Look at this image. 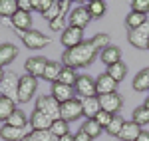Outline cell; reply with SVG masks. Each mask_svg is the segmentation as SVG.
<instances>
[{
	"mask_svg": "<svg viewBox=\"0 0 149 141\" xmlns=\"http://www.w3.org/2000/svg\"><path fill=\"white\" fill-rule=\"evenodd\" d=\"M100 56V50L95 48L92 40H84L81 44H78L76 48H70L64 50L62 54V64L68 66V68H88L90 64H93V60Z\"/></svg>",
	"mask_w": 149,
	"mask_h": 141,
	"instance_id": "obj_1",
	"label": "cell"
},
{
	"mask_svg": "<svg viewBox=\"0 0 149 141\" xmlns=\"http://www.w3.org/2000/svg\"><path fill=\"white\" fill-rule=\"evenodd\" d=\"M38 90V78L34 76H20V82H18V103H28L32 97L36 95Z\"/></svg>",
	"mask_w": 149,
	"mask_h": 141,
	"instance_id": "obj_2",
	"label": "cell"
},
{
	"mask_svg": "<svg viewBox=\"0 0 149 141\" xmlns=\"http://www.w3.org/2000/svg\"><path fill=\"white\" fill-rule=\"evenodd\" d=\"M20 38H22L24 46L28 48V50H42V48H46L52 40H50V36L42 34L40 30H26V32H18Z\"/></svg>",
	"mask_w": 149,
	"mask_h": 141,
	"instance_id": "obj_3",
	"label": "cell"
},
{
	"mask_svg": "<svg viewBox=\"0 0 149 141\" xmlns=\"http://www.w3.org/2000/svg\"><path fill=\"white\" fill-rule=\"evenodd\" d=\"M81 115H84V106H81L80 97H74V99L64 101V103L60 106V117L64 119V121H68V123L80 119Z\"/></svg>",
	"mask_w": 149,
	"mask_h": 141,
	"instance_id": "obj_4",
	"label": "cell"
},
{
	"mask_svg": "<svg viewBox=\"0 0 149 141\" xmlns=\"http://www.w3.org/2000/svg\"><path fill=\"white\" fill-rule=\"evenodd\" d=\"M36 109L42 111V113H46L52 121L60 119V101H56L52 95H40L36 99Z\"/></svg>",
	"mask_w": 149,
	"mask_h": 141,
	"instance_id": "obj_5",
	"label": "cell"
},
{
	"mask_svg": "<svg viewBox=\"0 0 149 141\" xmlns=\"http://www.w3.org/2000/svg\"><path fill=\"white\" fill-rule=\"evenodd\" d=\"M18 82H20V76H16L14 72H6L0 82V95H6L18 101Z\"/></svg>",
	"mask_w": 149,
	"mask_h": 141,
	"instance_id": "obj_6",
	"label": "cell"
},
{
	"mask_svg": "<svg viewBox=\"0 0 149 141\" xmlns=\"http://www.w3.org/2000/svg\"><path fill=\"white\" fill-rule=\"evenodd\" d=\"M147 40H149V22H145L135 30H127V42L137 50H147Z\"/></svg>",
	"mask_w": 149,
	"mask_h": 141,
	"instance_id": "obj_7",
	"label": "cell"
},
{
	"mask_svg": "<svg viewBox=\"0 0 149 141\" xmlns=\"http://www.w3.org/2000/svg\"><path fill=\"white\" fill-rule=\"evenodd\" d=\"M92 22V16L88 8L80 4V6H74L72 10L68 12V26H76V28H86L88 24Z\"/></svg>",
	"mask_w": 149,
	"mask_h": 141,
	"instance_id": "obj_8",
	"label": "cell"
},
{
	"mask_svg": "<svg viewBox=\"0 0 149 141\" xmlns=\"http://www.w3.org/2000/svg\"><path fill=\"white\" fill-rule=\"evenodd\" d=\"M74 90H76V95H80L81 99L97 95L95 94V80H92V78L86 76V74L78 76V80H76V83H74Z\"/></svg>",
	"mask_w": 149,
	"mask_h": 141,
	"instance_id": "obj_9",
	"label": "cell"
},
{
	"mask_svg": "<svg viewBox=\"0 0 149 141\" xmlns=\"http://www.w3.org/2000/svg\"><path fill=\"white\" fill-rule=\"evenodd\" d=\"M60 42H62V46L70 50V48H76L78 44L84 42V28H76V26H68L62 36H60Z\"/></svg>",
	"mask_w": 149,
	"mask_h": 141,
	"instance_id": "obj_10",
	"label": "cell"
},
{
	"mask_svg": "<svg viewBox=\"0 0 149 141\" xmlns=\"http://www.w3.org/2000/svg\"><path fill=\"white\" fill-rule=\"evenodd\" d=\"M100 97V106H102L103 111L115 115L121 107H123V97L119 92H113V94H105V95H97Z\"/></svg>",
	"mask_w": 149,
	"mask_h": 141,
	"instance_id": "obj_11",
	"label": "cell"
},
{
	"mask_svg": "<svg viewBox=\"0 0 149 141\" xmlns=\"http://www.w3.org/2000/svg\"><path fill=\"white\" fill-rule=\"evenodd\" d=\"M48 66V58L44 56H32L24 62V70L28 76H34V78H42L44 76V70Z\"/></svg>",
	"mask_w": 149,
	"mask_h": 141,
	"instance_id": "obj_12",
	"label": "cell"
},
{
	"mask_svg": "<svg viewBox=\"0 0 149 141\" xmlns=\"http://www.w3.org/2000/svg\"><path fill=\"white\" fill-rule=\"evenodd\" d=\"M52 97L56 99V101H60V106L64 103V101H70V99H74L76 97V90H74V85H66V83H52Z\"/></svg>",
	"mask_w": 149,
	"mask_h": 141,
	"instance_id": "obj_13",
	"label": "cell"
},
{
	"mask_svg": "<svg viewBox=\"0 0 149 141\" xmlns=\"http://www.w3.org/2000/svg\"><path fill=\"white\" fill-rule=\"evenodd\" d=\"M117 85H119V83L115 82L111 76H107V72H105V74H100L97 80H95V94L97 95L113 94V92H117Z\"/></svg>",
	"mask_w": 149,
	"mask_h": 141,
	"instance_id": "obj_14",
	"label": "cell"
},
{
	"mask_svg": "<svg viewBox=\"0 0 149 141\" xmlns=\"http://www.w3.org/2000/svg\"><path fill=\"white\" fill-rule=\"evenodd\" d=\"M18 54H20V50H18L16 44H10V42L0 44V68L10 66L12 62L18 58Z\"/></svg>",
	"mask_w": 149,
	"mask_h": 141,
	"instance_id": "obj_15",
	"label": "cell"
},
{
	"mask_svg": "<svg viewBox=\"0 0 149 141\" xmlns=\"http://www.w3.org/2000/svg\"><path fill=\"white\" fill-rule=\"evenodd\" d=\"M28 135V129H20V127H12L8 123H4L0 127V139L4 141H24Z\"/></svg>",
	"mask_w": 149,
	"mask_h": 141,
	"instance_id": "obj_16",
	"label": "cell"
},
{
	"mask_svg": "<svg viewBox=\"0 0 149 141\" xmlns=\"http://www.w3.org/2000/svg\"><path fill=\"white\" fill-rule=\"evenodd\" d=\"M30 127H32L34 131H50V127H52V119L48 117L46 113L34 109L32 115H30Z\"/></svg>",
	"mask_w": 149,
	"mask_h": 141,
	"instance_id": "obj_17",
	"label": "cell"
},
{
	"mask_svg": "<svg viewBox=\"0 0 149 141\" xmlns=\"http://www.w3.org/2000/svg\"><path fill=\"white\" fill-rule=\"evenodd\" d=\"M30 26H32V14L30 12L18 10L12 16V28L16 32H26V30H30Z\"/></svg>",
	"mask_w": 149,
	"mask_h": 141,
	"instance_id": "obj_18",
	"label": "cell"
},
{
	"mask_svg": "<svg viewBox=\"0 0 149 141\" xmlns=\"http://www.w3.org/2000/svg\"><path fill=\"white\" fill-rule=\"evenodd\" d=\"M100 60L109 68V66H113L117 62H121V50L117 46H113V44H109L107 48H103L102 52H100Z\"/></svg>",
	"mask_w": 149,
	"mask_h": 141,
	"instance_id": "obj_19",
	"label": "cell"
},
{
	"mask_svg": "<svg viewBox=\"0 0 149 141\" xmlns=\"http://www.w3.org/2000/svg\"><path fill=\"white\" fill-rule=\"evenodd\" d=\"M139 133H141V125H137L135 121H125L123 127H121V131H119V135H117V139H121V141H135L139 137Z\"/></svg>",
	"mask_w": 149,
	"mask_h": 141,
	"instance_id": "obj_20",
	"label": "cell"
},
{
	"mask_svg": "<svg viewBox=\"0 0 149 141\" xmlns=\"http://www.w3.org/2000/svg\"><path fill=\"white\" fill-rule=\"evenodd\" d=\"M81 106H84V117L86 119H93L100 111H102V106H100V97L93 95V97H86L81 99Z\"/></svg>",
	"mask_w": 149,
	"mask_h": 141,
	"instance_id": "obj_21",
	"label": "cell"
},
{
	"mask_svg": "<svg viewBox=\"0 0 149 141\" xmlns=\"http://www.w3.org/2000/svg\"><path fill=\"white\" fill-rule=\"evenodd\" d=\"M64 68V64L62 62H56V60H48V66L46 70H44V76H42V80H46L50 83H56L58 78H60V72Z\"/></svg>",
	"mask_w": 149,
	"mask_h": 141,
	"instance_id": "obj_22",
	"label": "cell"
},
{
	"mask_svg": "<svg viewBox=\"0 0 149 141\" xmlns=\"http://www.w3.org/2000/svg\"><path fill=\"white\" fill-rule=\"evenodd\" d=\"M131 88H133V92H149V68H143L135 74Z\"/></svg>",
	"mask_w": 149,
	"mask_h": 141,
	"instance_id": "obj_23",
	"label": "cell"
},
{
	"mask_svg": "<svg viewBox=\"0 0 149 141\" xmlns=\"http://www.w3.org/2000/svg\"><path fill=\"white\" fill-rule=\"evenodd\" d=\"M16 103L18 101H14L10 97H6V95H0V121H8L10 115L16 111Z\"/></svg>",
	"mask_w": 149,
	"mask_h": 141,
	"instance_id": "obj_24",
	"label": "cell"
},
{
	"mask_svg": "<svg viewBox=\"0 0 149 141\" xmlns=\"http://www.w3.org/2000/svg\"><path fill=\"white\" fill-rule=\"evenodd\" d=\"M145 22H149L147 20V14H141V12H129L125 16V26L127 30H135V28H139V26H143Z\"/></svg>",
	"mask_w": 149,
	"mask_h": 141,
	"instance_id": "obj_25",
	"label": "cell"
},
{
	"mask_svg": "<svg viewBox=\"0 0 149 141\" xmlns=\"http://www.w3.org/2000/svg\"><path fill=\"white\" fill-rule=\"evenodd\" d=\"M80 129H84L86 133H88V135H90V137H92V139H97V137L102 135L103 131H105L102 125H100V123L95 121V119H86V121L81 123Z\"/></svg>",
	"mask_w": 149,
	"mask_h": 141,
	"instance_id": "obj_26",
	"label": "cell"
},
{
	"mask_svg": "<svg viewBox=\"0 0 149 141\" xmlns=\"http://www.w3.org/2000/svg\"><path fill=\"white\" fill-rule=\"evenodd\" d=\"M107 76H111L117 83H121L123 80H125V76H127V66L123 64V62H117V64H113V66L107 68Z\"/></svg>",
	"mask_w": 149,
	"mask_h": 141,
	"instance_id": "obj_27",
	"label": "cell"
},
{
	"mask_svg": "<svg viewBox=\"0 0 149 141\" xmlns=\"http://www.w3.org/2000/svg\"><path fill=\"white\" fill-rule=\"evenodd\" d=\"M86 8H88V12H90L92 20H97V18H102L103 14L107 12V4H105L103 0H95V2L86 4Z\"/></svg>",
	"mask_w": 149,
	"mask_h": 141,
	"instance_id": "obj_28",
	"label": "cell"
},
{
	"mask_svg": "<svg viewBox=\"0 0 149 141\" xmlns=\"http://www.w3.org/2000/svg\"><path fill=\"white\" fill-rule=\"evenodd\" d=\"M18 12V0H0V18H12Z\"/></svg>",
	"mask_w": 149,
	"mask_h": 141,
	"instance_id": "obj_29",
	"label": "cell"
},
{
	"mask_svg": "<svg viewBox=\"0 0 149 141\" xmlns=\"http://www.w3.org/2000/svg\"><path fill=\"white\" fill-rule=\"evenodd\" d=\"M6 123H8V125H12V127L26 129V127H28V117H26V113H24L22 109H18V107H16V111L10 115V119H8Z\"/></svg>",
	"mask_w": 149,
	"mask_h": 141,
	"instance_id": "obj_30",
	"label": "cell"
},
{
	"mask_svg": "<svg viewBox=\"0 0 149 141\" xmlns=\"http://www.w3.org/2000/svg\"><path fill=\"white\" fill-rule=\"evenodd\" d=\"M50 133H52V135H54L56 139H60L62 135H68V133H70V123H68V121H64L62 117L56 119V121H52Z\"/></svg>",
	"mask_w": 149,
	"mask_h": 141,
	"instance_id": "obj_31",
	"label": "cell"
},
{
	"mask_svg": "<svg viewBox=\"0 0 149 141\" xmlns=\"http://www.w3.org/2000/svg\"><path fill=\"white\" fill-rule=\"evenodd\" d=\"M131 121H135L137 125H149V109L145 106H139L133 109V113H131Z\"/></svg>",
	"mask_w": 149,
	"mask_h": 141,
	"instance_id": "obj_32",
	"label": "cell"
},
{
	"mask_svg": "<svg viewBox=\"0 0 149 141\" xmlns=\"http://www.w3.org/2000/svg\"><path fill=\"white\" fill-rule=\"evenodd\" d=\"M78 80V74L74 68H68V66H64L62 72H60V78H58V82L60 83H66V85H74Z\"/></svg>",
	"mask_w": 149,
	"mask_h": 141,
	"instance_id": "obj_33",
	"label": "cell"
},
{
	"mask_svg": "<svg viewBox=\"0 0 149 141\" xmlns=\"http://www.w3.org/2000/svg\"><path fill=\"white\" fill-rule=\"evenodd\" d=\"M123 123H125V119L121 117L119 113H115L113 119H111V123L105 127V131H107L111 137H117V135H119V131H121V127H123Z\"/></svg>",
	"mask_w": 149,
	"mask_h": 141,
	"instance_id": "obj_34",
	"label": "cell"
},
{
	"mask_svg": "<svg viewBox=\"0 0 149 141\" xmlns=\"http://www.w3.org/2000/svg\"><path fill=\"white\" fill-rule=\"evenodd\" d=\"M24 141H58L50 131H28V135H26V139Z\"/></svg>",
	"mask_w": 149,
	"mask_h": 141,
	"instance_id": "obj_35",
	"label": "cell"
},
{
	"mask_svg": "<svg viewBox=\"0 0 149 141\" xmlns=\"http://www.w3.org/2000/svg\"><path fill=\"white\" fill-rule=\"evenodd\" d=\"M56 2H58V0H32V10L40 12V14L44 16V14H46Z\"/></svg>",
	"mask_w": 149,
	"mask_h": 141,
	"instance_id": "obj_36",
	"label": "cell"
},
{
	"mask_svg": "<svg viewBox=\"0 0 149 141\" xmlns=\"http://www.w3.org/2000/svg\"><path fill=\"white\" fill-rule=\"evenodd\" d=\"M66 22H68V18L60 14V16H56V18H54V20H50V30H52V32H64V30L68 28V26H66Z\"/></svg>",
	"mask_w": 149,
	"mask_h": 141,
	"instance_id": "obj_37",
	"label": "cell"
},
{
	"mask_svg": "<svg viewBox=\"0 0 149 141\" xmlns=\"http://www.w3.org/2000/svg\"><path fill=\"white\" fill-rule=\"evenodd\" d=\"M92 42L95 44V48H97V50L102 52L103 48H107V46H109V42H111V40H109V36H107V34L100 32V34H95V36L92 38Z\"/></svg>",
	"mask_w": 149,
	"mask_h": 141,
	"instance_id": "obj_38",
	"label": "cell"
},
{
	"mask_svg": "<svg viewBox=\"0 0 149 141\" xmlns=\"http://www.w3.org/2000/svg\"><path fill=\"white\" fill-rule=\"evenodd\" d=\"M131 10L147 14L149 12V0H131Z\"/></svg>",
	"mask_w": 149,
	"mask_h": 141,
	"instance_id": "obj_39",
	"label": "cell"
},
{
	"mask_svg": "<svg viewBox=\"0 0 149 141\" xmlns=\"http://www.w3.org/2000/svg\"><path fill=\"white\" fill-rule=\"evenodd\" d=\"M95 121H97V123H100V125H102L103 129H105V127H107V125H109V123H111V119H113V115H111V113H107V111H100V113H97V115H95Z\"/></svg>",
	"mask_w": 149,
	"mask_h": 141,
	"instance_id": "obj_40",
	"label": "cell"
},
{
	"mask_svg": "<svg viewBox=\"0 0 149 141\" xmlns=\"http://www.w3.org/2000/svg\"><path fill=\"white\" fill-rule=\"evenodd\" d=\"M74 141H93V139L84 129H78L76 133H74Z\"/></svg>",
	"mask_w": 149,
	"mask_h": 141,
	"instance_id": "obj_41",
	"label": "cell"
},
{
	"mask_svg": "<svg viewBox=\"0 0 149 141\" xmlns=\"http://www.w3.org/2000/svg\"><path fill=\"white\" fill-rule=\"evenodd\" d=\"M18 10L32 12V0H18Z\"/></svg>",
	"mask_w": 149,
	"mask_h": 141,
	"instance_id": "obj_42",
	"label": "cell"
},
{
	"mask_svg": "<svg viewBox=\"0 0 149 141\" xmlns=\"http://www.w3.org/2000/svg\"><path fill=\"white\" fill-rule=\"evenodd\" d=\"M135 141H149V131L141 129V133H139V137H137Z\"/></svg>",
	"mask_w": 149,
	"mask_h": 141,
	"instance_id": "obj_43",
	"label": "cell"
},
{
	"mask_svg": "<svg viewBox=\"0 0 149 141\" xmlns=\"http://www.w3.org/2000/svg\"><path fill=\"white\" fill-rule=\"evenodd\" d=\"M58 141H74V135H72V133H68V135H62Z\"/></svg>",
	"mask_w": 149,
	"mask_h": 141,
	"instance_id": "obj_44",
	"label": "cell"
},
{
	"mask_svg": "<svg viewBox=\"0 0 149 141\" xmlns=\"http://www.w3.org/2000/svg\"><path fill=\"white\" fill-rule=\"evenodd\" d=\"M4 74H6V72H4V68H0V82H2V78H4Z\"/></svg>",
	"mask_w": 149,
	"mask_h": 141,
	"instance_id": "obj_45",
	"label": "cell"
},
{
	"mask_svg": "<svg viewBox=\"0 0 149 141\" xmlns=\"http://www.w3.org/2000/svg\"><path fill=\"white\" fill-rule=\"evenodd\" d=\"M143 106H145V107L149 109V95H147V99H145V103H143Z\"/></svg>",
	"mask_w": 149,
	"mask_h": 141,
	"instance_id": "obj_46",
	"label": "cell"
},
{
	"mask_svg": "<svg viewBox=\"0 0 149 141\" xmlns=\"http://www.w3.org/2000/svg\"><path fill=\"white\" fill-rule=\"evenodd\" d=\"M80 2H84V4H90V2H95V0H80Z\"/></svg>",
	"mask_w": 149,
	"mask_h": 141,
	"instance_id": "obj_47",
	"label": "cell"
},
{
	"mask_svg": "<svg viewBox=\"0 0 149 141\" xmlns=\"http://www.w3.org/2000/svg\"><path fill=\"white\" fill-rule=\"evenodd\" d=\"M64 2H68V4H72V2H74V0H64Z\"/></svg>",
	"mask_w": 149,
	"mask_h": 141,
	"instance_id": "obj_48",
	"label": "cell"
},
{
	"mask_svg": "<svg viewBox=\"0 0 149 141\" xmlns=\"http://www.w3.org/2000/svg\"><path fill=\"white\" fill-rule=\"evenodd\" d=\"M147 50H149V40H147Z\"/></svg>",
	"mask_w": 149,
	"mask_h": 141,
	"instance_id": "obj_49",
	"label": "cell"
}]
</instances>
